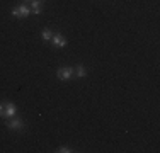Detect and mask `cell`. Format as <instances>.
Returning a JSON list of instances; mask_svg holds the SVG:
<instances>
[{
	"mask_svg": "<svg viewBox=\"0 0 160 153\" xmlns=\"http://www.w3.org/2000/svg\"><path fill=\"white\" fill-rule=\"evenodd\" d=\"M56 76H58L60 80H65V82H68V80H72V78L75 76L73 68H72V67H62V68H58V72H56Z\"/></svg>",
	"mask_w": 160,
	"mask_h": 153,
	"instance_id": "obj_1",
	"label": "cell"
},
{
	"mask_svg": "<svg viewBox=\"0 0 160 153\" xmlns=\"http://www.w3.org/2000/svg\"><path fill=\"white\" fill-rule=\"evenodd\" d=\"M29 14H31V9H29L28 5H19L16 9H12V15L17 19H24V17H28Z\"/></svg>",
	"mask_w": 160,
	"mask_h": 153,
	"instance_id": "obj_2",
	"label": "cell"
},
{
	"mask_svg": "<svg viewBox=\"0 0 160 153\" xmlns=\"http://www.w3.org/2000/svg\"><path fill=\"white\" fill-rule=\"evenodd\" d=\"M7 128L9 129H24V121L21 117H9L7 119Z\"/></svg>",
	"mask_w": 160,
	"mask_h": 153,
	"instance_id": "obj_3",
	"label": "cell"
},
{
	"mask_svg": "<svg viewBox=\"0 0 160 153\" xmlns=\"http://www.w3.org/2000/svg\"><path fill=\"white\" fill-rule=\"evenodd\" d=\"M51 43L55 48H65V46H67V37H65L63 34H53Z\"/></svg>",
	"mask_w": 160,
	"mask_h": 153,
	"instance_id": "obj_4",
	"label": "cell"
},
{
	"mask_svg": "<svg viewBox=\"0 0 160 153\" xmlns=\"http://www.w3.org/2000/svg\"><path fill=\"white\" fill-rule=\"evenodd\" d=\"M17 114V106L14 104V102H5V116L3 117H14Z\"/></svg>",
	"mask_w": 160,
	"mask_h": 153,
	"instance_id": "obj_5",
	"label": "cell"
},
{
	"mask_svg": "<svg viewBox=\"0 0 160 153\" xmlns=\"http://www.w3.org/2000/svg\"><path fill=\"white\" fill-rule=\"evenodd\" d=\"M31 14L34 15H38V14H41L43 12V0H31Z\"/></svg>",
	"mask_w": 160,
	"mask_h": 153,
	"instance_id": "obj_6",
	"label": "cell"
},
{
	"mask_svg": "<svg viewBox=\"0 0 160 153\" xmlns=\"http://www.w3.org/2000/svg\"><path fill=\"white\" fill-rule=\"evenodd\" d=\"M73 73L77 78H83V76H87V70H85L83 65H77V67L73 68Z\"/></svg>",
	"mask_w": 160,
	"mask_h": 153,
	"instance_id": "obj_7",
	"label": "cell"
},
{
	"mask_svg": "<svg viewBox=\"0 0 160 153\" xmlns=\"http://www.w3.org/2000/svg\"><path fill=\"white\" fill-rule=\"evenodd\" d=\"M41 37H43V41L44 43H48V41H51V37H53V32H51V29H44L43 31V34H41Z\"/></svg>",
	"mask_w": 160,
	"mask_h": 153,
	"instance_id": "obj_8",
	"label": "cell"
},
{
	"mask_svg": "<svg viewBox=\"0 0 160 153\" xmlns=\"http://www.w3.org/2000/svg\"><path fill=\"white\" fill-rule=\"evenodd\" d=\"M56 151H60V153H72L73 150H72L70 146H60V148H58V150H56Z\"/></svg>",
	"mask_w": 160,
	"mask_h": 153,
	"instance_id": "obj_9",
	"label": "cell"
},
{
	"mask_svg": "<svg viewBox=\"0 0 160 153\" xmlns=\"http://www.w3.org/2000/svg\"><path fill=\"white\" fill-rule=\"evenodd\" d=\"M3 116H5V102L0 104V117H3Z\"/></svg>",
	"mask_w": 160,
	"mask_h": 153,
	"instance_id": "obj_10",
	"label": "cell"
}]
</instances>
